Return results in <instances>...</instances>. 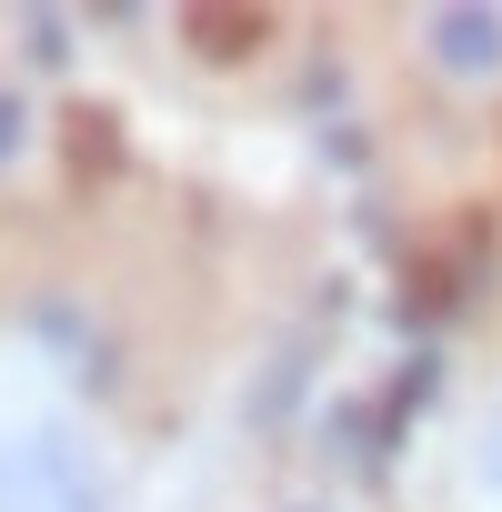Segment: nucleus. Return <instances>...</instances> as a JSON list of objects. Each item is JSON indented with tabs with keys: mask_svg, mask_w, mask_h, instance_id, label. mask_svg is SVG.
I'll list each match as a JSON object with an SVG mask.
<instances>
[{
	"mask_svg": "<svg viewBox=\"0 0 502 512\" xmlns=\"http://www.w3.org/2000/svg\"><path fill=\"white\" fill-rule=\"evenodd\" d=\"M0 512H101V482L81 472L71 432H31L0 462Z\"/></svg>",
	"mask_w": 502,
	"mask_h": 512,
	"instance_id": "obj_1",
	"label": "nucleus"
},
{
	"mask_svg": "<svg viewBox=\"0 0 502 512\" xmlns=\"http://www.w3.org/2000/svg\"><path fill=\"white\" fill-rule=\"evenodd\" d=\"M432 61H442L452 81H492V71H502V11H482V0L432 11Z\"/></svg>",
	"mask_w": 502,
	"mask_h": 512,
	"instance_id": "obj_2",
	"label": "nucleus"
},
{
	"mask_svg": "<svg viewBox=\"0 0 502 512\" xmlns=\"http://www.w3.org/2000/svg\"><path fill=\"white\" fill-rule=\"evenodd\" d=\"M181 31H191L211 61H231V51H251V41H262V11H191Z\"/></svg>",
	"mask_w": 502,
	"mask_h": 512,
	"instance_id": "obj_3",
	"label": "nucleus"
},
{
	"mask_svg": "<svg viewBox=\"0 0 502 512\" xmlns=\"http://www.w3.org/2000/svg\"><path fill=\"white\" fill-rule=\"evenodd\" d=\"M21 141V101H0V151H11Z\"/></svg>",
	"mask_w": 502,
	"mask_h": 512,
	"instance_id": "obj_4",
	"label": "nucleus"
},
{
	"mask_svg": "<svg viewBox=\"0 0 502 512\" xmlns=\"http://www.w3.org/2000/svg\"><path fill=\"white\" fill-rule=\"evenodd\" d=\"M482 462H492V482H502V422H492V452H482Z\"/></svg>",
	"mask_w": 502,
	"mask_h": 512,
	"instance_id": "obj_5",
	"label": "nucleus"
}]
</instances>
